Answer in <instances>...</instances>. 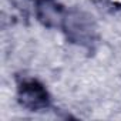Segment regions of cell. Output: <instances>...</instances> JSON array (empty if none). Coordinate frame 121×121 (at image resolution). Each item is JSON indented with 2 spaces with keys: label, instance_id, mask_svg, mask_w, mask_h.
Instances as JSON below:
<instances>
[{
  "label": "cell",
  "instance_id": "4",
  "mask_svg": "<svg viewBox=\"0 0 121 121\" xmlns=\"http://www.w3.org/2000/svg\"><path fill=\"white\" fill-rule=\"evenodd\" d=\"M34 2H36V0H34Z\"/></svg>",
  "mask_w": 121,
  "mask_h": 121
},
{
  "label": "cell",
  "instance_id": "2",
  "mask_svg": "<svg viewBox=\"0 0 121 121\" xmlns=\"http://www.w3.org/2000/svg\"><path fill=\"white\" fill-rule=\"evenodd\" d=\"M16 94L19 104L33 112H41L51 108V95L47 87L36 77L22 76L16 80Z\"/></svg>",
  "mask_w": 121,
  "mask_h": 121
},
{
  "label": "cell",
  "instance_id": "3",
  "mask_svg": "<svg viewBox=\"0 0 121 121\" xmlns=\"http://www.w3.org/2000/svg\"><path fill=\"white\" fill-rule=\"evenodd\" d=\"M34 10L37 20L47 29H60L66 9L56 0H36Z\"/></svg>",
  "mask_w": 121,
  "mask_h": 121
},
{
  "label": "cell",
  "instance_id": "1",
  "mask_svg": "<svg viewBox=\"0 0 121 121\" xmlns=\"http://www.w3.org/2000/svg\"><path fill=\"white\" fill-rule=\"evenodd\" d=\"M60 30L70 43L86 48L90 53L94 51L98 44L100 37L94 17L81 9H66Z\"/></svg>",
  "mask_w": 121,
  "mask_h": 121
}]
</instances>
